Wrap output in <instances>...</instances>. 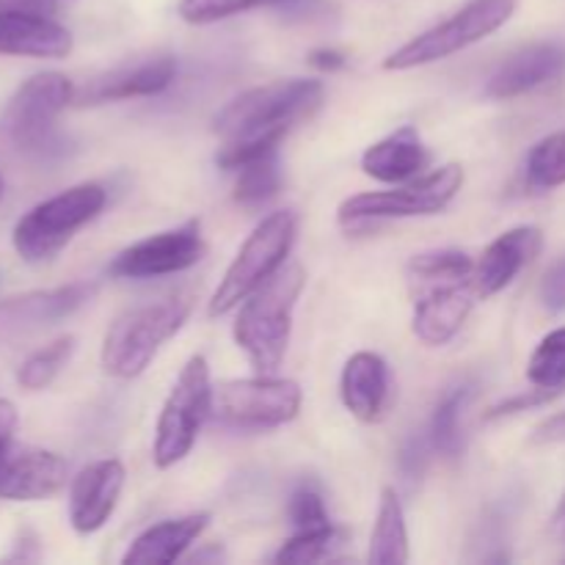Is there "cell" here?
<instances>
[{"label": "cell", "instance_id": "obj_19", "mask_svg": "<svg viewBox=\"0 0 565 565\" xmlns=\"http://www.w3.org/2000/svg\"><path fill=\"white\" fill-rule=\"evenodd\" d=\"M340 395L359 423H379L390 406V367L379 353H353L342 367Z\"/></svg>", "mask_w": 565, "mask_h": 565}, {"label": "cell", "instance_id": "obj_39", "mask_svg": "<svg viewBox=\"0 0 565 565\" xmlns=\"http://www.w3.org/2000/svg\"><path fill=\"white\" fill-rule=\"evenodd\" d=\"M533 441H539V445H565V412L541 423L535 428Z\"/></svg>", "mask_w": 565, "mask_h": 565}, {"label": "cell", "instance_id": "obj_13", "mask_svg": "<svg viewBox=\"0 0 565 565\" xmlns=\"http://www.w3.org/2000/svg\"><path fill=\"white\" fill-rule=\"evenodd\" d=\"M121 489H125V467L116 458L88 463L72 480L70 491V522L72 530L81 535H92L105 527L119 505Z\"/></svg>", "mask_w": 565, "mask_h": 565}, {"label": "cell", "instance_id": "obj_6", "mask_svg": "<svg viewBox=\"0 0 565 565\" xmlns=\"http://www.w3.org/2000/svg\"><path fill=\"white\" fill-rule=\"evenodd\" d=\"M296 232L298 221L290 210H279V213H270L268 218L259 221L257 230L246 237L237 257L226 268L218 290L213 292V301L207 307L210 318L232 312L257 287H263L285 265V257L296 243Z\"/></svg>", "mask_w": 565, "mask_h": 565}, {"label": "cell", "instance_id": "obj_27", "mask_svg": "<svg viewBox=\"0 0 565 565\" xmlns=\"http://www.w3.org/2000/svg\"><path fill=\"white\" fill-rule=\"evenodd\" d=\"M524 174L535 191H552V188L565 185V130L541 138L530 149Z\"/></svg>", "mask_w": 565, "mask_h": 565}, {"label": "cell", "instance_id": "obj_37", "mask_svg": "<svg viewBox=\"0 0 565 565\" xmlns=\"http://www.w3.org/2000/svg\"><path fill=\"white\" fill-rule=\"evenodd\" d=\"M42 557V552H39V539L31 533V530H22L20 535H17L14 546H11L9 555L3 557V561L9 563H31V561H39Z\"/></svg>", "mask_w": 565, "mask_h": 565}, {"label": "cell", "instance_id": "obj_14", "mask_svg": "<svg viewBox=\"0 0 565 565\" xmlns=\"http://www.w3.org/2000/svg\"><path fill=\"white\" fill-rule=\"evenodd\" d=\"M66 483V461L42 447H22L0 463V500L42 502Z\"/></svg>", "mask_w": 565, "mask_h": 565}, {"label": "cell", "instance_id": "obj_32", "mask_svg": "<svg viewBox=\"0 0 565 565\" xmlns=\"http://www.w3.org/2000/svg\"><path fill=\"white\" fill-rule=\"evenodd\" d=\"M290 519L298 530H309V527H323L329 522V513H326L323 505V494L318 491V486L312 483H301L290 497Z\"/></svg>", "mask_w": 565, "mask_h": 565}, {"label": "cell", "instance_id": "obj_42", "mask_svg": "<svg viewBox=\"0 0 565 565\" xmlns=\"http://www.w3.org/2000/svg\"><path fill=\"white\" fill-rule=\"evenodd\" d=\"M0 199H3V177H0Z\"/></svg>", "mask_w": 565, "mask_h": 565}, {"label": "cell", "instance_id": "obj_29", "mask_svg": "<svg viewBox=\"0 0 565 565\" xmlns=\"http://www.w3.org/2000/svg\"><path fill=\"white\" fill-rule=\"evenodd\" d=\"M408 274L419 281H461L472 279L475 263L469 254L456 248H441V252H425L408 263Z\"/></svg>", "mask_w": 565, "mask_h": 565}, {"label": "cell", "instance_id": "obj_7", "mask_svg": "<svg viewBox=\"0 0 565 565\" xmlns=\"http://www.w3.org/2000/svg\"><path fill=\"white\" fill-rule=\"evenodd\" d=\"M516 11V0H469L461 11L439 25L428 28L425 33L414 36L401 50L384 61V70L406 72L417 66L436 64L441 58L461 53L469 44L483 42L494 31H500Z\"/></svg>", "mask_w": 565, "mask_h": 565}, {"label": "cell", "instance_id": "obj_34", "mask_svg": "<svg viewBox=\"0 0 565 565\" xmlns=\"http://www.w3.org/2000/svg\"><path fill=\"white\" fill-rule=\"evenodd\" d=\"M565 390H550V386H535V390H527L522 392V395H513L508 397V401L497 403V406L489 408V414H486V419H502V417H511V414H519V412H530V408H539V406H546V403H552L555 397H561Z\"/></svg>", "mask_w": 565, "mask_h": 565}, {"label": "cell", "instance_id": "obj_35", "mask_svg": "<svg viewBox=\"0 0 565 565\" xmlns=\"http://www.w3.org/2000/svg\"><path fill=\"white\" fill-rule=\"evenodd\" d=\"M541 301L550 312H565V259L552 265L541 281Z\"/></svg>", "mask_w": 565, "mask_h": 565}, {"label": "cell", "instance_id": "obj_11", "mask_svg": "<svg viewBox=\"0 0 565 565\" xmlns=\"http://www.w3.org/2000/svg\"><path fill=\"white\" fill-rule=\"evenodd\" d=\"M204 241L199 221L177 226L171 232L147 237L136 246L116 254L108 274L116 279H158V276L182 274L202 259Z\"/></svg>", "mask_w": 565, "mask_h": 565}, {"label": "cell", "instance_id": "obj_9", "mask_svg": "<svg viewBox=\"0 0 565 565\" xmlns=\"http://www.w3.org/2000/svg\"><path fill=\"white\" fill-rule=\"evenodd\" d=\"M463 185V169L458 163H447L430 174L412 180L395 191L359 193L340 204V221L348 230L370 226L375 221L414 218V215H436L456 199Z\"/></svg>", "mask_w": 565, "mask_h": 565}, {"label": "cell", "instance_id": "obj_16", "mask_svg": "<svg viewBox=\"0 0 565 565\" xmlns=\"http://www.w3.org/2000/svg\"><path fill=\"white\" fill-rule=\"evenodd\" d=\"M541 246H544V235H541L539 226H516V230H508L505 235H500L486 248L480 263L475 265V292L480 298H489L505 290L539 257Z\"/></svg>", "mask_w": 565, "mask_h": 565}, {"label": "cell", "instance_id": "obj_8", "mask_svg": "<svg viewBox=\"0 0 565 565\" xmlns=\"http://www.w3.org/2000/svg\"><path fill=\"white\" fill-rule=\"evenodd\" d=\"M213 414V384L204 356H191L171 386L154 430V467L171 469L196 445L204 419Z\"/></svg>", "mask_w": 565, "mask_h": 565}, {"label": "cell", "instance_id": "obj_1", "mask_svg": "<svg viewBox=\"0 0 565 565\" xmlns=\"http://www.w3.org/2000/svg\"><path fill=\"white\" fill-rule=\"evenodd\" d=\"M323 103V86L318 81H276L257 86L232 99L215 119V132L224 138L215 163L237 171L248 160L279 149L281 138L309 119Z\"/></svg>", "mask_w": 565, "mask_h": 565}, {"label": "cell", "instance_id": "obj_22", "mask_svg": "<svg viewBox=\"0 0 565 565\" xmlns=\"http://www.w3.org/2000/svg\"><path fill=\"white\" fill-rule=\"evenodd\" d=\"M210 513H191L182 519H169L154 527L143 530L130 550L125 552L127 565H169L185 555L188 546L199 541V535L207 530Z\"/></svg>", "mask_w": 565, "mask_h": 565}, {"label": "cell", "instance_id": "obj_21", "mask_svg": "<svg viewBox=\"0 0 565 565\" xmlns=\"http://www.w3.org/2000/svg\"><path fill=\"white\" fill-rule=\"evenodd\" d=\"M428 163L430 154L425 149L423 138L408 125L375 141L362 154L364 174L379 182H386V185H401V182L414 180Z\"/></svg>", "mask_w": 565, "mask_h": 565}, {"label": "cell", "instance_id": "obj_23", "mask_svg": "<svg viewBox=\"0 0 565 565\" xmlns=\"http://www.w3.org/2000/svg\"><path fill=\"white\" fill-rule=\"evenodd\" d=\"M370 563L375 565H403L408 563V530L406 513L392 489H384L375 519L373 539H370Z\"/></svg>", "mask_w": 565, "mask_h": 565}, {"label": "cell", "instance_id": "obj_38", "mask_svg": "<svg viewBox=\"0 0 565 565\" xmlns=\"http://www.w3.org/2000/svg\"><path fill=\"white\" fill-rule=\"evenodd\" d=\"M309 66H315L318 72H340L348 66V55L342 53V50H334V47H320V50H312L309 53Z\"/></svg>", "mask_w": 565, "mask_h": 565}, {"label": "cell", "instance_id": "obj_2", "mask_svg": "<svg viewBox=\"0 0 565 565\" xmlns=\"http://www.w3.org/2000/svg\"><path fill=\"white\" fill-rule=\"evenodd\" d=\"M303 285H307V274L301 265H287L276 270L263 287H257L237 312L232 334L248 362L263 373H270L285 362L292 331V309Z\"/></svg>", "mask_w": 565, "mask_h": 565}, {"label": "cell", "instance_id": "obj_12", "mask_svg": "<svg viewBox=\"0 0 565 565\" xmlns=\"http://www.w3.org/2000/svg\"><path fill=\"white\" fill-rule=\"evenodd\" d=\"M92 296L94 285L75 281V285L55 287V290H36L6 298V301H0V340L58 323V320L75 315L81 307H86Z\"/></svg>", "mask_w": 565, "mask_h": 565}, {"label": "cell", "instance_id": "obj_24", "mask_svg": "<svg viewBox=\"0 0 565 565\" xmlns=\"http://www.w3.org/2000/svg\"><path fill=\"white\" fill-rule=\"evenodd\" d=\"M469 401H472V386L461 384L452 386L450 392H445V397L436 406L434 417H430V445L439 456L445 458H458L463 450V428L461 419L467 412Z\"/></svg>", "mask_w": 565, "mask_h": 565}, {"label": "cell", "instance_id": "obj_30", "mask_svg": "<svg viewBox=\"0 0 565 565\" xmlns=\"http://www.w3.org/2000/svg\"><path fill=\"white\" fill-rule=\"evenodd\" d=\"M527 379L533 386L565 390V329H555L541 340L527 364Z\"/></svg>", "mask_w": 565, "mask_h": 565}, {"label": "cell", "instance_id": "obj_4", "mask_svg": "<svg viewBox=\"0 0 565 565\" xmlns=\"http://www.w3.org/2000/svg\"><path fill=\"white\" fill-rule=\"evenodd\" d=\"M75 103V86L61 72H39L28 77L0 114V138L11 149L33 158L61 152L58 116Z\"/></svg>", "mask_w": 565, "mask_h": 565}, {"label": "cell", "instance_id": "obj_28", "mask_svg": "<svg viewBox=\"0 0 565 565\" xmlns=\"http://www.w3.org/2000/svg\"><path fill=\"white\" fill-rule=\"evenodd\" d=\"M342 530H337L334 524H323V527H309L298 530V535H292L285 546L276 555V563L287 565H307V563H320L331 555L337 544L342 541Z\"/></svg>", "mask_w": 565, "mask_h": 565}, {"label": "cell", "instance_id": "obj_20", "mask_svg": "<svg viewBox=\"0 0 565 565\" xmlns=\"http://www.w3.org/2000/svg\"><path fill=\"white\" fill-rule=\"evenodd\" d=\"M478 298L480 296L475 292L472 281L469 285L439 287L430 296H425L414 307L412 329L417 334V340H423L430 348L447 345L461 331V326L467 323L469 312H472Z\"/></svg>", "mask_w": 565, "mask_h": 565}, {"label": "cell", "instance_id": "obj_33", "mask_svg": "<svg viewBox=\"0 0 565 565\" xmlns=\"http://www.w3.org/2000/svg\"><path fill=\"white\" fill-rule=\"evenodd\" d=\"M430 452L434 445H430V436L428 434H412L401 447V456H397V469H401L403 480L406 483H417L419 478L425 475L430 461Z\"/></svg>", "mask_w": 565, "mask_h": 565}, {"label": "cell", "instance_id": "obj_26", "mask_svg": "<svg viewBox=\"0 0 565 565\" xmlns=\"http://www.w3.org/2000/svg\"><path fill=\"white\" fill-rule=\"evenodd\" d=\"M75 351V337H58V340L47 342L44 348L33 351L25 362L17 370V384L28 392H42L58 379L61 370L72 359Z\"/></svg>", "mask_w": 565, "mask_h": 565}, {"label": "cell", "instance_id": "obj_36", "mask_svg": "<svg viewBox=\"0 0 565 565\" xmlns=\"http://www.w3.org/2000/svg\"><path fill=\"white\" fill-rule=\"evenodd\" d=\"M17 423H20V414H17L14 403L0 397V463H3L6 456H9V447H11V439H14Z\"/></svg>", "mask_w": 565, "mask_h": 565}, {"label": "cell", "instance_id": "obj_3", "mask_svg": "<svg viewBox=\"0 0 565 565\" xmlns=\"http://www.w3.org/2000/svg\"><path fill=\"white\" fill-rule=\"evenodd\" d=\"M193 307V296L177 292L158 303L127 309L110 323L103 340V370L114 379H138L152 364L160 348L182 329Z\"/></svg>", "mask_w": 565, "mask_h": 565}, {"label": "cell", "instance_id": "obj_5", "mask_svg": "<svg viewBox=\"0 0 565 565\" xmlns=\"http://www.w3.org/2000/svg\"><path fill=\"white\" fill-rule=\"evenodd\" d=\"M105 202H108V193L97 182H83V185L66 188L58 196L44 199L17 221L14 235H11L14 252L31 265L47 263L75 237V232H81L88 221L103 213Z\"/></svg>", "mask_w": 565, "mask_h": 565}, {"label": "cell", "instance_id": "obj_41", "mask_svg": "<svg viewBox=\"0 0 565 565\" xmlns=\"http://www.w3.org/2000/svg\"><path fill=\"white\" fill-rule=\"evenodd\" d=\"M552 535H555L557 541H565V494L561 505L555 508V516H552Z\"/></svg>", "mask_w": 565, "mask_h": 565}, {"label": "cell", "instance_id": "obj_40", "mask_svg": "<svg viewBox=\"0 0 565 565\" xmlns=\"http://www.w3.org/2000/svg\"><path fill=\"white\" fill-rule=\"evenodd\" d=\"M3 9H17V11H33V14H53L55 0H0Z\"/></svg>", "mask_w": 565, "mask_h": 565}, {"label": "cell", "instance_id": "obj_31", "mask_svg": "<svg viewBox=\"0 0 565 565\" xmlns=\"http://www.w3.org/2000/svg\"><path fill=\"white\" fill-rule=\"evenodd\" d=\"M296 0H182L180 17L191 25H210L226 17L246 14V11L265 9V6H287Z\"/></svg>", "mask_w": 565, "mask_h": 565}, {"label": "cell", "instance_id": "obj_25", "mask_svg": "<svg viewBox=\"0 0 565 565\" xmlns=\"http://www.w3.org/2000/svg\"><path fill=\"white\" fill-rule=\"evenodd\" d=\"M281 188V169L279 154L265 152L259 158L248 160L237 169L235 182V202L243 207H259V204L270 202Z\"/></svg>", "mask_w": 565, "mask_h": 565}, {"label": "cell", "instance_id": "obj_18", "mask_svg": "<svg viewBox=\"0 0 565 565\" xmlns=\"http://www.w3.org/2000/svg\"><path fill=\"white\" fill-rule=\"evenodd\" d=\"M72 53V33L47 14L0 6V55L64 58Z\"/></svg>", "mask_w": 565, "mask_h": 565}, {"label": "cell", "instance_id": "obj_15", "mask_svg": "<svg viewBox=\"0 0 565 565\" xmlns=\"http://www.w3.org/2000/svg\"><path fill=\"white\" fill-rule=\"evenodd\" d=\"M177 75V61L171 55H154V58L138 61L132 66H119L105 75L88 81L81 92H75V103L103 105L119 103L132 97H152L166 92Z\"/></svg>", "mask_w": 565, "mask_h": 565}, {"label": "cell", "instance_id": "obj_17", "mask_svg": "<svg viewBox=\"0 0 565 565\" xmlns=\"http://www.w3.org/2000/svg\"><path fill=\"white\" fill-rule=\"evenodd\" d=\"M565 72V44L539 42L522 47L511 58L497 66L494 75L486 83V94L491 99H513L533 88L546 86Z\"/></svg>", "mask_w": 565, "mask_h": 565}, {"label": "cell", "instance_id": "obj_10", "mask_svg": "<svg viewBox=\"0 0 565 565\" xmlns=\"http://www.w3.org/2000/svg\"><path fill=\"white\" fill-rule=\"evenodd\" d=\"M303 392L290 379L224 381L213 390V417L235 430H268L292 423Z\"/></svg>", "mask_w": 565, "mask_h": 565}]
</instances>
